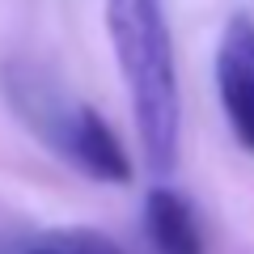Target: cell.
I'll use <instances>...</instances> for the list:
<instances>
[{
	"mask_svg": "<svg viewBox=\"0 0 254 254\" xmlns=\"http://www.w3.org/2000/svg\"><path fill=\"white\" fill-rule=\"evenodd\" d=\"M106 34L123 68L136 136L153 178H170L182 140V93L174 68V38L161 0H106Z\"/></svg>",
	"mask_w": 254,
	"mask_h": 254,
	"instance_id": "6da1fadb",
	"label": "cell"
},
{
	"mask_svg": "<svg viewBox=\"0 0 254 254\" xmlns=\"http://www.w3.org/2000/svg\"><path fill=\"white\" fill-rule=\"evenodd\" d=\"M0 89L9 98L13 115L68 165H76L81 174H89L93 182H106V187L131 182V157L110 131V123L93 106L68 98L38 64L9 60L0 68Z\"/></svg>",
	"mask_w": 254,
	"mask_h": 254,
	"instance_id": "7a4b0ae2",
	"label": "cell"
},
{
	"mask_svg": "<svg viewBox=\"0 0 254 254\" xmlns=\"http://www.w3.org/2000/svg\"><path fill=\"white\" fill-rule=\"evenodd\" d=\"M216 93L242 148L254 153V17L233 13L216 47Z\"/></svg>",
	"mask_w": 254,
	"mask_h": 254,
	"instance_id": "3957f363",
	"label": "cell"
},
{
	"mask_svg": "<svg viewBox=\"0 0 254 254\" xmlns=\"http://www.w3.org/2000/svg\"><path fill=\"white\" fill-rule=\"evenodd\" d=\"M144 233L157 254H203V233L190 203L165 182L153 187L144 199Z\"/></svg>",
	"mask_w": 254,
	"mask_h": 254,
	"instance_id": "277c9868",
	"label": "cell"
},
{
	"mask_svg": "<svg viewBox=\"0 0 254 254\" xmlns=\"http://www.w3.org/2000/svg\"><path fill=\"white\" fill-rule=\"evenodd\" d=\"M17 254H127V250L98 229H47V233L30 237Z\"/></svg>",
	"mask_w": 254,
	"mask_h": 254,
	"instance_id": "5b68a950",
	"label": "cell"
}]
</instances>
